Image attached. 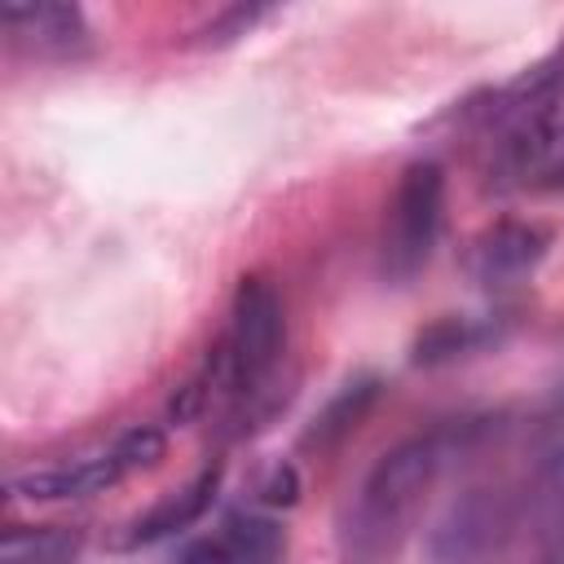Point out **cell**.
I'll use <instances>...</instances> for the list:
<instances>
[{
  "mask_svg": "<svg viewBox=\"0 0 564 564\" xmlns=\"http://www.w3.org/2000/svg\"><path fill=\"white\" fill-rule=\"evenodd\" d=\"M79 538L70 529H9L0 538V564H70Z\"/></svg>",
  "mask_w": 564,
  "mask_h": 564,
  "instance_id": "obj_9",
  "label": "cell"
},
{
  "mask_svg": "<svg viewBox=\"0 0 564 564\" xmlns=\"http://www.w3.org/2000/svg\"><path fill=\"white\" fill-rule=\"evenodd\" d=\"M551 564H564V533H560V546H555V555H551Z\"/></svg>",
  "mask_w": 564,
  "mask_h": 564,
  "instance_id": "obj_13",
  "label": "cell"
},
{
  "mask_svg": "<svg viewBox=\"0 0 564 564\" xmlns=\"http://www.w3.org/2000/svg\"><path fill=\"white\" fill-rule=\"evenodd\" d=\"M0 18H4L9 35L31 53H75L84 44V35H88L75 4H53V0L4 4Z\"/></svg>",
  "mask_w": 564,
  "mask_h": 564,
  "instance_id": "obj_7",
  "label": "cell"
},
{
  "mask_svg": "<svg viewBox=\"0 0 564 564\" xmlns=\"http://www.w3.org/2000/svg\"><path fill=\"white\" fill-rule=\"evenodd\" d=\"M370 392H375V383H352V388H348V392H344V397H339V401L317 419V427L308 432V441H326L330 432H344V427L361 414V405L370 401Z\"/></svg>",
  "mask_w": 564,
  "mask_h": 564,
  "instance_id": "obj_12",
  "label": "cell"
},
{
  "mask_svg": "<svg viewBox=\"0 0 564 564\" xmlns=\"http://www.w3.org/2000/svg\"><path fill=\"white\" fill-rule=\"evenodd\" d=\"M159 454H163V432L159 427H132L119 441H110L106 449H93L84 458L57 463V467H40L31 476H18L13 494H22V498H84V494H97V489L123 480L128 471L150 467Z\"/></svg>",
  "mask_w": 564,
  "mask_h": 564,
  "instance_id": "obj_4",
  "label": "cell"
},
{
  "mask_svg": "<svg viewBox=\"0 0 564 564\" xmlns=\"http://www.w3.org/2000/svg\"><path fill=\"white\" fill-rule=\"evenodd\" d=\"M216 480H220V471L216 467H207V471H198L194 476V485H185L176 498H167V502H159L145 520H137V542H154V538H163V533H176V529H185V524H194L198 516H203V507L212 502V494H216Z\"/></svg>",
  "mask_w": 564,
  "mask_h": 564,
  "instance_id": "obj_8",
  "label": "cell"
},
{
  "mask_svg": "<svg viewBox=\"0 0 564 564\" xmlns=\"http://www.w3.org/2000/svg\"><path fill=\"white\" fill-rule=\"evenodd\" d=\"M286 538L264 516H229L216 538L185 546L181 564H278Z\"/></svg>",
  "mask_w": 564,
  "mask_h": 564,
  "instance_id": "obj_6",
  "label": "cell"
},
{
  "mask_svg": "<svg viewBox=\"0 0 564 564\" xmlns=\"http://www.w3.org/2000/svg\"><path fill=\"white\" fill-rule=\"evenodd\" d=\"M445 216V176L436 163H410L383 229V273L410 278L427 264Z\"/></svg>",
  "mask_w": 564,
  "mask_h": 564,
  "instance_id": "obj_3",
  "label": "cell"
},
{
  "mask_svg": "<svg viewBox=\"0 0 564 564\" xmlns=\"http://www.w3.org/2000/svg\"><path fill=\"white\" fill-rule=\"evenodd\" d=\"M533 507L542 511V520L564 533V445L555 454H546L542 471H538V494H533Z\"/></svg>",
  "mask_w": 564,
  "mask_h": 564,
  "instance_id": "obj_10",
  "label": "cell"
},
{
  "mask_svg": "<svg viewBox=\"0 0 564 564\" xmlns=\"http://www.w3.org/2000/svg\"><path fill=\"white\" fill-rule=\"evenodd\" d=\"M471 339H476V330L467 322H441L419 339V361H445V357L471 348Z\"/></svg>",
  "mask_w": 564,
  "mask_h": 564,
  "instance_id": "obj_11",
  "label": "cell"
},
{
  "mask_svg": "<svg viewBox=\"0 0 564 564\" xmlns=\"http://www.w3.org/2000/svg\"><path fill=\"white\" fill-rule=\"evenodd\" d=\"M546 251V234L538 225H520V220H502L494 229H485L471 251H467V269L476 282L485 286H511L520 282Z\"/></svg>",
  "mask_w": 564,
  "mask_h": 564,
  "instance_id": "obj_5",
  "label": "cell"
},
{
  "mask_svg": "<svg viewBox=\"0 0 564 564\" xmlns=\"http://www.w3.org/2000/svg\"><path fill=\"white\" fill-rule=\"evenodd\" d=\"M286 344V322H282V300L264 278H242L229 313V335L220 344V379L238 397H256L282 357Z\"/></svg>",
  "mask_w": 564,
  "mask_h": 564,
  "instance_id": "obj_2",
  "label": "cell"
},
{
  "mask_svg": "<svg viewBox=\"0 0 564 564\" xmlns=\"http://www.w3.org/2000/svg\"><path fill=\"white\" fill-rule=\"evenodd\" d=\"M463 436H467V427H436V432L414 436V441L397 445L392 454H383L379 467L370 471V480L361 485L352 533L366 546H388V538L414 516L419 498L432 489V480L454 458V449H463Z\"/></svg>",
  "mask_w": 564,
  "mask_h": 564,
  "instance_id": "obj_1",
  "label": "cell"
}]
</instances>
